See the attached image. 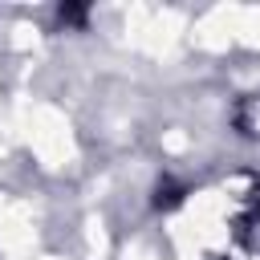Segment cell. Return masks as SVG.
Masks as SVG:
<instances>
[{
	"label": "cell",
	"instance_id": "7a4b0ae2",
	"mask_svg": "<svg viewBox=\"0 0 260 260\" xmlns=\"http://www.w3.org/2000/svg\"><path fill=\"white\" fill-rule=\"evenodd\" d=\"M61 20H69V24H85V8H81V4H65V8H61Z\"/></svg>",
	"mask_w": 260,
	"mask_h": 260
},
{
	"label": "cell",
	"instance_id": "6da1fadb",
	"mask_svg": "<svg viewBox=\"0 0 260 260\" xmlns=\"http://www.w3.org/2000/svg\"><path fill=\"white\" fill-rule=\"evenodd\" d=\"M179 203H183V187H179V183L167 179V183L154 187V207H158V211H171V207H179Z\"/></svg>",
	"mask_w": 260,
	"mask_h": 260
}]
</instances>
